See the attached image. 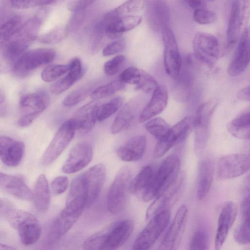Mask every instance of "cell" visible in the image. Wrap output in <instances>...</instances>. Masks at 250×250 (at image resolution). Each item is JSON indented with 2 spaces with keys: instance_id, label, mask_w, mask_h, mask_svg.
Returning <instances> with one entry per match:
<instances>
[{
  "instance_id": "cell-1",
  "label": "cell",
  "mask_w": 250,
  "mask_h": 250,
  "mask_svg": "<svg viewBox=\"0 0 250 250\" xmlns=\"http://www.w3.org/2000/svg\"><path fill=\"white\" fill-rule=\"evenodd\" d=\"M42 22L41 17L36 16L24 21L20 28L9 39L3 43L2 57L8 66L14 64L26 52L37 35Z\"/></svg>"
},
{
  "instance_id": "cell-2",
  "label": "cell",
  "mask_w": 250,
  "mask_h": 250,
  "mask_svg": "<svg viewBox=\"0 0 250 250\" xmlns=\"http://www.w3.org/2000/svg\"><path fill=\"white\" fill-rule=\"evenodd\" d=\"M180 161L176 155L168 156L144 189L142 199L147 202L170 188L179 178Z\"/></svg>"
},
{
  "instance_id": "cell-3",
  "label": "cell",
  "mask_w": 250,
  "mask_h": 250,
  "mask_svg": "<svg viewBox=\"0 0 250 250\" xmlns=\"http://www.w3.org/2000/svg\"><path fill=\"white\" fill-rule=\"evenodd\" d=\"M7 217L10 225L17 230L23 245L34 244L40 238L41 226L31 213L21 209H13L8 211Z\"/></svg>"
},
{
  "instance_id": "cell-4",
  "label": "cell",
  "mask_w": 250,
  "mask_h": 250,
  "mask_svg": "<svg viewBox=\"0 0 250 250\" xmlns=\"http://www.w3.org/2000/svg\"><path fill=\"white\" fill-rule=\"evenodd\" d=\"M130 177V171L127 167L120 168L115 175L106 199L107 208L111 213L119 214L124 208Z\"/></svg>"
},
{
  "instance_id": "cell-5",
  "label": "cell",
  "mask_w": 250,
  "mask_h": 250,
  "mask_svg": "<svg viewBox=\"0 0 250 250\" xmlns=\"http://www.w3.org/2000/svg\"><path fill=\"white\" fill-rule=\"evenodd\" d=\"M170 218V211L165 209L149 219L145 228L133 243L134 250H147L156 241L166 228Z\"/></svg>"
},
{
  "instance_id": "cell-6",
  "label": "cell",
  "mask_w": 250,
  "mask_h": 250,
  "mask_svg": "<svg viewBox=\"0 0 250 250\" xmlns=\"http://www.w3.org/2000/svg\"><path fill=\"white\" fill-rule=\"evenodd\" d=\"M75 133L74 124L71 119L63 123L42 155L41 164L48 166L55 161L71 142Z\"/></svg>"
},
{
  "instance_id": "cell-7",
  "label": "cell",
  "mask_w": 250,
  "mask_h": 250,
  "mask_svg": "<svg viewBox=\"0 0 250 250\" xmlns=\"http://www.w3.org/2000/svg\"><path fill=\"white\" fill-rule=\"evenodd\" d=\"M194 55L208 67H212L221 56L218 39L210 33L199 32L193 39Z\"/></svg>"
},
{
  "instance_id": "cell-8",
  "label": "cell",
  "mask_w": 250,
  "mask_h": 250,
  "mask_svg": "<svg viewBox=\"0 0 250 250\" xmlns=\"http://www.w3.org/2000/svg\"><path fill=\"white\" fill-rule=\"evenodd\" d=\"M193 118L187 116L170 127L166 133L158 140L153 150V156L159 158L175 145L183 141L188 134L193 125Z\"/></svg>"
},
{
  "instance_id": "cell-9",
  "label": "cell",
  "mask_w": 250,
  "mask_h": 250,
  "mask_svg": "<svg viewBox=\"0 0 250 250\" xmlns=\"http://www.w3.org/2000/svg\"><path fill=\"white\" fill-rule=\"evenodd\" d=\"M56 52L51 48L33 49L24 53L16 62L13 70L17 74L23 76L38 67L51 62Z\"/></svg>"
},
{
  "instance_id": "cell-10",
  "label": "cell",
  "mask_w": 250,
  "mask_h": 250,
  "mask_svg": "<svg viewBox=\"0 0 250 250\" xmlns=\"http://www.w3.org/2000/svg\"><path fill=\"white\" fill-rule=\"evenodd\" d=\"M83 211L65 206L52 222L45 238V244L51 246L57 242L73 226Z\"/></svg>"
},
{
  "instance_id": "cell-11",
  "label": "cell",
  "mask_w": 250,
  "mask_h": 250,
  "mask_svg": "<svg viewBox=\"0 0 250 250\" xmlns=\"http://www.w3.org/2000/svg\"><path fill=\"white\" fill-rule=\"evenodd\" d=\"M217 104L215 100L203 103L198 107L193 120L195 129L194 149L196 153L202 152L206 146L209 120Z\"/></svg>"
},
{
  "instance_id": "cell-12",
  "label": "cell",
  "mask_w": 250,
  "mask_h": 250,
  "mask_svg": "<svg viewBox=\"0 0 250 250\" xmlns=\"http://www.w3.org/2000/svg\"><path fill=\"white\" fill-rule=\"evenodd\" d=\"M250 155L234 153L222 157L217 165V176L220 179H229L243 175L250 169Z\"/></svg>"
},
{
  "instance_id": "cell-13",
  "label": "cell",
  "mask_w": 250,
  "mask_h": 250,
  "mask_svg": "<svg viewBox=\"0 0 250 250\" xmlns=\"http://www.w3.org/2000/svg\"><path fill=\"white\" fill-rule=\"evenodd\" d=\"M161 31L164 45L165 71L171 78L175 80L180 72L182 65L177 41L172 31L168 27Z\"/></svg>"
},
{
  "instance_id": "cell-14",
  "label": "cell",
  "mask_w": 250,
  "mask_h": 250,
  "mask_svg": "<svg viewBox=\"0 0 250 250\" xmlns=\"http://www.w3.org/2000/svg\"><path fill=\"white\" fill-rule=\"evenodd\" d=\"M250 0H233L228 28L227 39L229 45L235 43L244 30L243 26L249 15Z\"/></svg>"
},
{
  "instance_id": "cell-15",
  "label": "cell",
  "mask_w": 250,
  "mask_h": 250,
  "mask_svg": "<svg viewBox=\"0 0 250 250\" xmlns=\"http://www.w3.org/2000/svg\"><path fill=\"white\" fill-rule=\"evenodd\" d=\"M134 228L130 219L116 222L106 227V231L101 250H113L123 246L131 236Z\"/></svg>"
},
{
  "instance_id": "cell-16",
  "label": "cell",
  "mask_w": 250,
  "mask_h": 250,
  "mask_svg": "<svg viewBox=\"0 0 250 250\" xmlns=\"http://www.w3.org/2000/svg\"><path fill=\"white\" fill-rule=\"evenodd\" d=\"M82 174L86 193V208H89L99 195L105 181L106 168L103 164H97Z\"/></svg>"
},
{
  "instance_id": "cell-17",
  "label": "cell",
  "mask_w": 250,
  "mask_h": 250,
  "mask_svg": "<svg viewBox=\"0 0 250 250\" xmlns=\"http://www.w3.org/2000/svg\"><path fill=\"white\" fill-rule=\"evenodd\" d=\"M188 212V209L186 205H183L179 208L160 246V249L171 250L179 247L186 228Z\"/></svg>"
},
{
  "instance_id": "cell-18",
  "label": "cell",
  "mask_w": 250,
  "mask_h": 250,
  "mask_svg": "<svg viewBox=\"0 0 250 250\" xmlns=\"http://www.w3.org/2000/svg\"><path fill=\"white\" fill-rule=\"evenodd\" d=\"M92 157L93 150L89 144L86 142L77 143L70 149L62 170L66 174L78 172L89 164Z\"/></svg>"
},
{
  "instance_id": "cell-19",
  "label": "cell",
  "mask_w": 250,
  "mask_h": 250,
  "mask_svg": "<svg viewBox=\"0 0 250 250\" xmlns=\"http://www.w3.org/2000/svg\"><path fill=\"white\" fill-rule=\"evenodd\" d=\"M238 40V45L228 68V73L232 77H235L242 73L249 63L250 34L248 28L244 29Z\"/></svg>"
},
{
  "instance_id": "cell-20",
  "label": "cell",
  "mask_w": 250,
  "mask_h": 250,
  "mask_svg": "<svg viewBox=\"0 0 250 250\" xmlns=\"http://www.w3.org/2000/svg\"><path fill=\"white\" fill-rule=\"evenodd\" d=\"M119 80L125 84L135 85V88L147 93H152L158 86L156 79L145 71L133 66L124 70Z\"/></svg>"
},
{
  "instance_id": "cell-21",
  "label": "cell",
  "mask_w": 250,
  "mask_h": 250,
  "mask_svg": "<svg viewBox=\"0 0 250 250\" xmlns=\"http://www.w3.org/2000/svg\"><path fill=\"white\" fill-rule=\"evenodd\" d=\"M146 17L150 27L162 31L167 27L169 11L166 0H146Z\"/></svg>"
},
{
  "instance_id": "cell-22",
  "label": "cell",
  "mask_w": 250,
  "mask_h": 250,
  "mask_svg": "<svg viewBox=\"0 0 250 250\" xmlns=\"http://www.w3.org/2000/svg\"><path fill=\"white\" fill-rule=\"evenodd\" d=\"M237 213L235 203L229 201L223 207L218 217L214 241V248L220 250L223 245L229 230L232 226Z\"/></svg>"
},
{
  "instance_id": "cell-23",
  "label": "cell",
  "mask_w": 250,
  "mask_h": 250,
  "mask_svg": "<svg viewBox=\"0 0 250 250\" xmlns=\"http://www.w3.org/2000/svg\"><path fill=\"white\" fill-rule=\"evenodd\" d=\"M97 103L91 101L80 107L71 118L76 133L80 135L88 133L94 126L97 119Z\"/></svg>"
},
{
  "instance_id": "cell-24",
  "label": "cell",
  "mask_w": 250,
  "mask_h": 250,
  "mask_svg": "<svg viewBox=\"0 0 250 250\" xmlns=\"http://www.w3.org/2000/svg\"><path fill=\"white\" fill-rule=\"evenodd\" d=\"M24 152V144L12 138L0 136V160L5 165L14 167L21 161Z\"/></svg>"
},
{
  "instance_id": "cell-25",
  "label": "cell",
  "mask_w": 250,
  "mask_h": 250,
  "mask_svg": "<svg viewBox=\"0 0 250 250\" xmlns=\"http://www.w3.org/2000/svg\"><path fill=\"white\" fill-rule=\"evenodd\" d=\"M168 101V92L164 85H158L153 91L151 98L139 117L140 123H144L161 113L166 108Z\"/></svg>"
},
{
  "instance_id": "cell-26",
  "label": "cell",
  "mask_w": 250,
  "mask_h": 250,
  "mask_svg": "<svg viewBox=\"0 0 250 250\" xmlns=\"http://www.w3.org/2000/svg\"><path fill=\"white\" fill-rule=\"evenodd\" d=\"M0 189L23 200H33V192L21 179L0 171Z\"/></svg>"
},
{
  "instance_id": "cell-27",
  "label": "cell",
  "mask_w": 250,
  "mask_h": 250,
  "mask_svg": "<svg viewBox=\"0 0 250 250\" xmlns=\"http://www.w3.org/2000/svg\"><path fill=\"white\" fill-rule=\"evenodd\" d=\"M105 24V33L110 39L120 38L125 32L129 31L139 25L142 21L138 16H125L117 19L106 21L102 19Z\"/></svg>"
},
{
  "instance_id": "cell-28",
  "label": "cell",
  "mask_w": 250,
  "mask_h": 250,
  "mask_svg": "<svg viewBox=\"0 0 250 250\" xmlns=\"http://www.w3.org/2000/svg\"><path fill=\"white\" fill-rule=\"evenodd\" d=\"M146 146V137L142 135L130 138L117 150L118 156L125 162H135L143 156Z\"/></svg>"
},
{
  "instance_id": "cell-29",
  "label": "cell",
  "mask_w": 250,
  "mask_h": 250,
  "mask_svg": "<svg viewBox=\"0 0 250 250\" xmlns=\"http://www.w3.org/2000/svg\"><path fill=\"white\" fill-rule=\"evenodd\" d=\"M48 101V96L43 91L23 95L20 100L22 115L30 114L38 117L46 108Z\"/></svg>"
},
{
  "instance_id": "cell-30",
  "label": "cell",
  "mask_w": 250,
  "mask_h": 250,
  "mask_svg": "<svg viewBox=\"0 0 250 250\" xmlns=\"http://www.w3.org/2000/svg\"><path fill=\"white\" fill-rule=\"evenodd\" d=\"M213 164L211 161L203 160L199 164L198 174L197 197L202 200L208 194L213 181Z\"/></svg>"
},
{
  "instance_id": "cell-31",
  "label": "cell",
  "mask_w": 250,
  "mask_h": 250,
  "mask_svg": "<svg viewBox=\"0 0 250 250\" xmlns=\"http://www.w3.org/2000/svg\"><path fill=\"white\" fill-rule=\"evenodd\" d=\"M33 195L36 209L41 212L47 211L50 204V192L48 181L44 174H41L37 179Z\"/></svg>"
},
{
  "instance_id": "cell-32",
  "label": "cell",
  "mask_w": 250,
  "mask_h": 250,
  "mask_svg": "<svg viewBox=\"0 0 250 250\" xmlns=\"http://www.w3.org/2000/svg\"><path fill=\"white\" fill-rule=\"evenodd\" d=\"M182 179L180 178L167 190L157 195L148 207L146 218L149 220L158 213L166 209V207L169 203L171 199L175 196L180 188Z\"/></svg>"
},
{
  "instance_id": "cell-33",
  "label": "cell",
  "mask_w": 250,
  "mask_h": 250,
  "mask_svg": "<svg viewBox=\"0 0 250 250\" xmlns=\"http://www.w3.org/2000/svg\"><path fill=\"white\" fill-rule=\"evenodd\" d=\"M136 110L135 101H130L126 104L116 115L111 125V133L116 134L127 129L134 118Z\"/></svg>"
},
{
  "instance_id": "cell-34",
  "label": "cell",
  "mask_w": 250,
  "mask_h": 250,
  "mask_svg": "<svg viewBox=\"0 0 250 250\" xmlns=\"http://www.w3.org/2000/svg\"><path fill=\"white\" fill-rule=\"evenodd\" d=\"M250 112L243 113L227 125L228 132L233 136L241 139H249L250 136Z\"/></svg>"
},
{
  "instance_id": "cell-35",
  "label": "cell",
  "mask_w": 250,
  "mask_h": 250,
  "mask_svg": "<svg viewBox=\"0 0 250 250\" xmlns=\"http://www.w3.org/2000/svg\"><path fill=\"white\" fill-rule=\"evenodd\" d=\"M146 0H127L116 8L106 13L104 17L110 21L117 19L141 10Z\"/></svg>"
},
{
  "instance_id": "cell-36",
  "label": "cell",
  "mask_w": 250,
  "mask_h": 250,
  "mask_svg": "<svg viewBox=\"0 0 250 250\" xmlns=\"http://www.w3.org/2000/svg\"><path fill=\"white\" fill-rule=\"evenodd\" d=\"M153 175V169L150 166L144 167L135 177L130 181L128 190L131 193H135L145 189Z\"/></svg>"
},
{
  "instance_id": "cell-37",
  "label": "cell",
  "mask_w": 250,
  "mask_h": 250,
  "mask_svg": "<svg viewBox=\"0 0 250 250\" xmlns=\"http://www.w3.org/2000/svg\"><path fill=\"white\" fill-rule=\"evenodd\" d=\"M125 84L119 79L113 81L93 90L90 94L91 98L95 100L107 97L123 89Z\"/></svg>"
},
{
  "instance_id": "cell-38",
  "label": "cell",
  "mask_w": 250,
  "mask_h": 250,
  "mask_svg": "<svg viewBox=\"0 0 250 250\" xmlns=\"http://www.w3.org/2000/svg\"><path fill=\"white\" fill-rule=\"evenodd\" d=\"M145 129L158 140L162 138L170 128L168 124L163 118L156 117L146 122Z\"/></svg>"
},
{
  "instance_id": "cell-39",
  "label": "cell",
  "mask_w": 250,
  "mask_h": 250,
  "mask_svg": "<svg viewBox=\"0 0 250 250\" xmlns=\"http://www.w3.org/2000/svg\"><path fill=\"white\" fill-rule=\"evenodd\" d=\"M122 104V98L117 97L98 106L97 110V120L102 121L109 118L119 109Z\"/></svg>"
},
{
  "instance_id": "cell-40",
  "label": "cell",
  "mask_w": 250,
  "mask_h": 250,
  "mask_svg": "<svg viewBox=\"0 0 250 250\" xmlns=\"http://www.w3.org/2000/svg\"><path fill=\"white\" fill-rule=\"evenodd\" d=\"M69 32L67 26H61L37 37L36 39L42 43H57L64 40L67 37Z\"/></svg>"
},
{
  "instance_id": "cell-41",
  "label": "cell",
  "mask_w": 250,
  "mask_h": 250,
  "mask_svg": "<svg viewBox=\"0 0 250 250\" xmlns=\"http://www.w3.org/2000/svg\"><path fill=\"white\" fill-rule=\"evenodd\" d=\"M92 86L85 85L69 94L63 100L64 105L70 107L76 105L90 95Z\"/></svg>"
},
{
  "instance_id": "cell-42",
  "label": "cell",
  "mask_w": 250,
  "mask_h": 250,
  "mask_svg": "<svg viewBox=\"0 0 250 250\" xmlns=\"http://www.w3.org/2000/svg\"><path fill=\"white\" fill-rule=\"evenodd\" d=\"M69 64H53L46 67L42 72L41 78L45 82L54 81L67 72Z\"/></svg>"
},
{
  "instance_id": "cell-43",
  "label": "cell",
  "mask_w": 250,
  "mask_h": 250,
  "mask_svg": "<svg viewBox=\"0 0 250 250\" xmlns=\"http://www.w3.org/2000/svg\"><path fill=\"white\" fill-rule=\"evenodd\" d=\"M233 233L234 239L240 245L250 243V217L242 219Z\"/></svg>"
},
{
  "instance_id": "cell-44",
  "label": "cell",
  "mask_w": 250,
  "mask_h": 250,
  "mask_svg": "<svg viewBox=\"0 0 250 250\" xmlns=\"http://www.w3.org/2000/svg\"><path fill=\"white\" fill-rule=\"evenodd\" d=\"M209 246L208 234L203 230H198L193 235L189 244L190 250H207Z\"/></svg>"
},
{
  "instance_id": "cell-45",
  "label": "cell",
  "mask_w": 250,
  "mask_h": 250,
  "mask_svg": "<svg viewBox=\"0 0 250 250\" xmlns=\"http://www.w3.org/2000/svg\"><path fill=\"white\" fill-rule=\"evenodd\" d=\"M106 231V227L89 236L83 242V249L90 250H101Z\"/></svg>"
},
{
  "instance_id": "cell-46",
  "label": "cell",
  "mask_w": 250,
  "mask_h": 250,
  "mask_svg": "<svg viewBox=\"0 0 250 250\" xmlns=\"http://www.w3.org/2000/svg\"><path fill=\"white\" fill-rule=\"evenodd\" d=\"M76 81L68 73L52 83L50 91L54 95H59L68 89Z\"/></svg>"
},
{
  "instance_id": "cell-47",
  "label": "cell",
  "mask_w": 250,
  "mask_h": 250,
  "mask_svg": "<svg viewBox=\"0 0 250 250\" xmlns=\"http://www.w3.org/2000/svg\"><path fill=\"white\" fill-rule=\"evenodd\" d=\"M193 18L196 22L201 24H209L217 20V14L205 8L195 10Z\"/></svg>"
},
{
  "instance_id": "cell-48",
  "label": "cell",
  "mask_w": 250,
  "mask_h": 250,
  "mask_svg": "<svg viewBox=\"0 0 250 250\" xmlns=\"http://www.w3.org/2000/svg\"><path fill=\"white\" fill-rule=\"evenodd\" d=\"M57 0H9L11 6L17 9H27L43 6L55 2Z\"/></svg>"
},
{
  "instance_id": "cell-49",
  "label": "cell",
  "mask_w": 250,
  "mask_h": 250,
  "mask_svg": "<svg viewBox=\"0 0 250 250\" xmlns=\"http://www.w3.org/2000/svg\"><path fill=\"white\" fill-rule=\"evenodd\" d=\"M125 61L124 55H118L107 61L104 64V73L108 76H112L118 72Z\"/></svg>"
},
{
  "instance_id": "cell-50",
  "label": "cell",
  "mask_w": 250,
  "mask_h": 250,
  "mask_svg": "<svg viewBox=\"0 0 250 250\" xmlns=\"http://www.w3.org/2000/svg\"><path fill=\"white\" fill-rule=\"evenodd\" d=\"M250 179L246 181L242 191L240 203V213L242 219L250 217Z\"/></svg>"
},
{
  "instance_id": "cell-51",
  "label": "cell",
  "mask_w": 250,
  "mask_h": 250,
  "mask_svg": "<svg viewBox=\"0 0 250 250\" xmlns=\"http://www.w3.org/2000/svg\"><path fill=\"white\" fill-rule=\"evenodd\" d=\"M176 80H178L175 89L178 93L181 92L182 95V99L186 100L188 95L190 87V77L188 74L184 73L181 75H178Z\"/></svg>"
},
{
  "instance_id": "cell-52",
  "label": "cell",
  "mask_w": 250,
  "mask_h": 250,
  "mask_svg": "<svg viewBox=\"0 0 250 250\" xmlns=\"http://www.w3.org/2000/svg\"><path fill=\"white\" fill-rule=\"evenodd\" d=\"M125 46V42L124 39L118 38L108 44L103 50L104 56H109L123 51Z\"/></svg>"
},
{
  "instance_id": "cell-53",
  "label": "cell",
  "mask_w": 250,
  "mask_h": 250,
  "mask_svg": "<svg viewBox=\"0 0 250 250\" xmlns=\"http://www.w3.org/2000/svg\"><path fill=\"white\" fill-rule=\"evenodd\" d=\"M68 186V178L65 176L56 177L51 184V190L55 195H60L66 191Z\"/></svg>"
},
{
  "instance_id": "cell-54",
  "label": "cell",
  "mask_w": 250,
  "mask_h": 250,
  "mask_svg": "<svg viewBox=\"0 0 250 250\" xmlns=\"http://www.w3.org/2000/svg\"><path fill=\"white\" fill-rule=\"evenodd\" d=\"M67 73L76 82L83 76V67L79 58H74L70 61Z\"/></svg>"
},
{
  "instance_id": "cell-55",
  "label": "cell",
  "mask_w": 250,
  "mask_h": 250,
  "mask_svg": "<svg viewBox=\"0 0 250 250\" xmlns=\"http://www.w3.org/2000/svg\"><path fill=\"white\" fill-rule=\"evenodd\" d=\"M86 8L74 12L68 25L67 28L69 31L77 29L84 19L85 15Z\"/></svg>"
},
{
  "instance_id": "cell-56",
  "label": "cell",
  "mask_w": 250,
  "mask_h": 250,
  "mask_svg": "<svg viewBox=\"0 0 250 250\" xmlns=\"http://www.w3.org/2000/svg\"><path fill=\"white\" fill-rule=\"evenodd\" d=\"M96 0H69L67 8L70 11L75 12L86 8Z\"/></svg>"
},
{
  "instance_id": "cell-57",
  "label": "cell",
  "mask_w": 250,
  "mask_h": 250,
  "mask_svg": "<svg viewBox=\"0 0 250 250\" xmlns=\"http://www.w3.org/2000/svg\"><path fill=\"white\" fill-rule=\"evenodd\" d=\"M186 3L191 8L195 10L205 8V0H184Z\"/></svg>"
},
{
  "instance_id": "cell-58",
  "label": "cell",
  "mask_w": 250,
  "mask_h": 250,
  "mask_svg": "<svg viewBox=\"0 0 250 250\" xmlns=\"http://www.w3.org/2000/svg\"><path fill=\"white\" fill-rule=\"evenodd\" d=\"M236 97L241 100L249 102L250 100V86L244 87L238 91Z\"/></svg>"
},
{
  "instance_id": "cell-59",
  "label": "cell",
  "mask_w": 250,
  "mask_h": 250,
  "mask_svg": "<svg viewBox=\"0 0 250 250\" xmlns=\"http://www.w3.org/2000/svg\"><path fill=\"white\" fill-rule=\"evenodd\" d=\"M15 248L0 243V250H15Z\"/></svg>"
},
{
  "instance_id": "cell-60",
  "label": "cell",
  "mask_w": 250,
  "mask_h": 250,
  "mask_svg": "<svg viewBox=\"0 0 250 250\" xmlns=\"http://www.w3.org/2000/svg\"><path fill=\"white\" fill-rule=\"evenodd\" d=\"M3 206V202L0 199V209H1V208H2Z\"/></svg>"
},
{
  "instance_id": "cell-61",
  "label": "cell",
  "mask_w": 250,
  "mask_h": 250,
  "mask_svg": "<svg viewBox=\"0 0 250 250\" xmlns=\"http://www.w3.org/2000/svg\"><path fill=\"white\" fill-rule=\"evenodd\" d=\"M208 1H213L214 0H208Z\"/></svg>"
},
{
  "instance_id": "cell-62",
  "label": "cell",
  "mask_w": 250,
  "mask_h": 250,
  "mask_svg": "<svg viewBox=\"0 0 250 250\" xmlns=\"http://www.w3.org/2000/svg\"><path fill=\"white\" fill-rule=\"evenodd\" d=\"M0 47H1V46H0Z\"/></svg>"
}]
</instances>
